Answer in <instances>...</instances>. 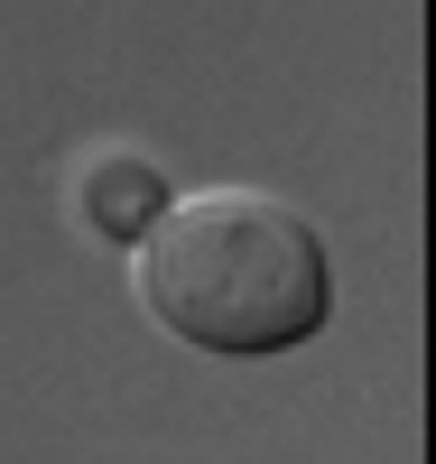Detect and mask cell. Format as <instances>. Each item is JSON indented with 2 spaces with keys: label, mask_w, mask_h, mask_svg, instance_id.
<instances>
[{
  "label": "cell",
  "mask_w": 436,
  "mask_h": 464,
  "mask_svg": "<svg viewBox=\"0 0 436 464\" xmlns=\"http://www.w3.org/2000/svg\"><path fill=\"white\" fill-rule=\"evenodd\" d=\"M84 214H93V232L140 251L158 232V214H168V177L149 159H131V149H111V159H93V177H84Z\"/></svg>",
  "instance_id": "cell-2"
},
{
  "label": "cell",
  "mask_w": 436,
  "mask_h": 464,
  "mask_svg": "<svg viewBox=\"0 0 436 464\" xmlns=\"http://www.w3.org/2000/svg\"><path fill=\"white\" fill-rule=\"evenodd\" d=\"M140 306L205 353H288L334 316V269L297 205L205 186L140 242Z\"/></svg>",
  "instance_id": "cell-1"
}]
</instances>
